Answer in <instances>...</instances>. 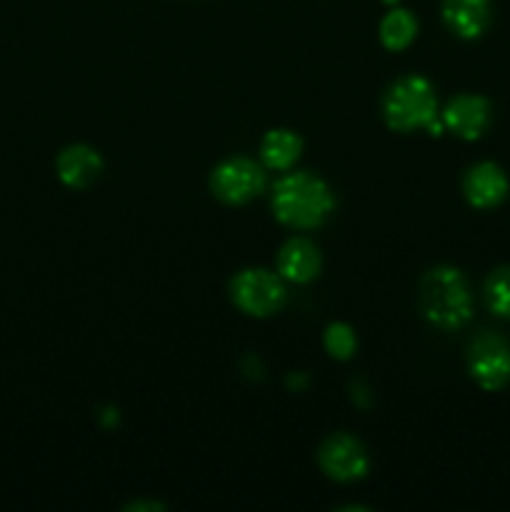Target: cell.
I'll return each mask as SVG.
<instances>
[{
    "label": "cell",
    "instance_id": "cell-1",
    "mask_svg": "<svg viewBox=\"0 0 510 512\" xmlns=\"http://www.w3.org/2000/svg\"><path fill=\"white\" fill-rule=\"evenodd\" d=\"M273 215L293 230H315L330 218L335 198L330 185L313 173H285L270 190Z\"/></svg>",
    "mask_w": 510,
    "mask_h": 512
},
{
    "label": "cell",
    "instance_id": "cell-2",
    "mask_svg": "<svg viewBox=\"0 0 510 512\" xmlns=\"http://www.w3.org/2000/svg\"><path fill=\"white\" fill-rule=\"evenodd\" d=\"M383 120L395 133L428 130L430 135L443 133L438 95L433 83L423 75L398 78L383 95Z\"/></svg>",
    "mask_w": 510,
    "mask_h": 512
},
{
    "label": "cell",
    "instance_id": "cell-3",
    "mask_svg": "<svg viewBox=\"0 0 510 512\" xmlns=\"http://www.w3.org/2000/svg\"><path fill=\"white\" fill-rule=\"evenodd\" d=\"M418 305L423 318L438 330H460L473 318V295L465 275L453 265L428 270L420 283Z\"/></svg>",
    "mask_w": 510,
    "mask_h": 512
},
{
    "label": "cell",
    "instance_id": "cell-4",
    "mask_svg": "<svg viewBox=\"0 0 510 512\" xmlns=\"http://www.w3.org/2000/svg\"><path fill=\"white\" fill-rule=\"evenodd\" d=\"M230 298L235 308L253 318H268L285 305L288 290L278 273L265 268H245L230 280Z\"/></svg>",
    "mask_w": 510,
    "mask_h": 512
},
{
    "label": "cell",
    "instance_id": "cell-5",
    "mask_svg": "<svg viewBox=\"0 0 510 512\" xmlns=\"http://www.w3.org/2000/svg\"><path fill=\"white\" fill-rule=\"evenodd\" d=\"M210 190L225 205H245L265 190V165L235 155L215 165L210 173Z\"/></svg>",
    "mask_w": 510,
    "mask_h": 512
},
{
    "label": "cell",
    "instance_id": "cell-6",
    "mask_svg": "<svg viewBox=\"0 0 510 512\" xmlns=\"http://www.w3.org/2000/svg\"><path fill=\"white\" fill-rule=\"evenodd\" d=\"M468 373L488 393L510 383V343L493 330H483L470 340Z\"/></svg>",
    "mask_w": 510,
    "mask_h": 512
},
{
    "label": "cell",
    "instance_id": "cell-7",
    "mask_svg": "<svg viewBox=\"0 0 510 512\" xmlns=\"http://www.w3.org/2000/svg\"><path fill=\"white\" fill-rule=\"evenodd\" d=\"M318 465L335 483H355L370 470L365 445L348 433H335L323 440L318 450Z\"/></svg>",
    "mask_w": 510,
    "mask_h": 512
},
{
    "label": "cell",
    "instance_id": "cell-8",
    "mask_svg": "<svg viewBox=\"0 0 510 512\" xmlns=\"http://www.w3.org/2000/svg\"><path fill=\"white\" fill-rule=\"evenodd\" d=\"M490 118H493L490 100L478 93L455 95V98H450L448 105L440 110L443 128L463 140L483 138L485 130L490 128Z\"/></svg>",
    "mask_w": 510,
    "mask_h": 512
},
{
    "label": "cell",
    "instance_id": "cell-9",
    "mask_svg": "<svg viewBox=\"0 0 510 512\" xmlns=\"http://www.w3.org/2000/svg\"><path fill=\"white\" fill-rule=\"evenodd\" d=\"M508 190V175L498 163H490V160L473 165L463 178L465 200L478 210L498 208L508 198Z\"/></svg>",
    "mask_w": 510,
    "mask_h": 512
},
{
    "label": "cell",
    "instance_id": "cell-10",
    "mask_svg": "<svg viewBox=\"0 0 510 512\" xmlns=\"http://www.w3.org/2000/svg\"><path fill=\"white\" fill-rule=\"evenodd\" d=\"M490 20H493L490 0H443V23L458 38H480L488 30Z\"/></svg>",
    "mask_w": 510,
    "mask_h": 512
},
{
    "label": "cell",
    "instance_id": "cell-11",
    "mask_svg": "<svg viewBox=\"0 0 510 512\" xmlns=\"http://www.w3.org/2000/svg\"><path fill=\"white\" fill-rule=\"evenodd\" d=\"M55 168H58V178L63 180L68 188L83 190L100 178V173H103V158H100L98 150L90 148V145H68V148L58 155Z\"/></svg>",
    "mask_w": 510,
    "mask_h": 512
},
{
    "label": "cell",
    "instance_id": "cell-12",
    "mask_svg": "<svg viewBox=\"0 0 510 512\" xmlns=\"http://www.w3.org/2000/svg\"><path fill=\"white\" fill-rule=\"evenodd\" d=\"M278 275L288 283L305 285L318 278L320 273V250L308 238H290L278 250Z\"/></svg>",
    "mask_w": 510,
    "mask_h": 512
},
{
    "label": "cell",
    "instance_id": "cell-13",
    "mask_svg": "<svg viewBox=\"0 0 510 512\" xmlns=\"http://www.w3.org/2000/svg\"><path fill=\"white\" fill-rule=\"evenodd\" d=\"M300 153H303V140L288 128L270 130L260 143V163L268 170H278V173H288L298 163Z\"/></svg>",
    "mask_w": 510,
    "mask_h": 512
},
{
    "label": "cell",
    "instance_id": "cell-14",
    "mask_svg": "<svg viewBox=\"0 0 510 512\" xmlns=\"http://www.w3.org/2000/svg\"><path fill=\"white\" fill-rule=\"evenodd\" d=\"M418 35V20L410 10L393 8L380 23V43L388 50L398 53V50H405Z\"/></svg>",
    "mask_w": 510,
    "mask_h": 512
},
{
    "label": "cell",
    "instance_id": "cell-15",
    "mask_svg": "<svg viewBox=\"0 0 510 512\" xmlns=\"http://www.w3.org/2000/svg\"><path fill=\"white\" fill-rule=\"evenodd\" d=\"M483 295L490 313L510 320V265H500L488 275Z\"/></svg>",
    "mask_w": 510,
    "mask_h": 512
},
{
    "label": "cell",
    "instance_id": "cell-16",
    "mask_svg": "<svg viewBox=\"0 0 510 512\" xmlns=\"http://www.w3.org/2000/svg\"><path fill=\"white\" fill-rule=\"evenodd\" d=\"M323 345L328 350L330 358L335 360H348L353 358L355 348H358V338H355V330L345 323H333L325 328Z\"/></svg>",
    "mask_w": 510,
    "mask_h": 512
},
{
    "label": "cell",
    "instance_id": "cell-17",
    "mask_svg": "<svg viewBox=\"0 0 510 512\" xmlns=\"http://www.w3.org/2000/svg\"><path fill=\"white\" fill-rule=\"evenodd\" d=\"M125 510H163L160 503H130Z\"/></svg>",
    "mask_w": 510,
    "mask_h": 512
},
{
    "label": "cell",
    "instance_id": "cell-18",
    "mask_svg": "<svg viewBox=\"0 0 510 512\" xmlns=\"http://www.w3.org/2000/svg\"><path fill=\"white\" fill-rule=\"evenodd\" d=\"M383 3H388V5H395V3H398V0H383Z\"/></svg>",
    "mask_w": 510,
    "mask_h": 512
}]
</instances>
